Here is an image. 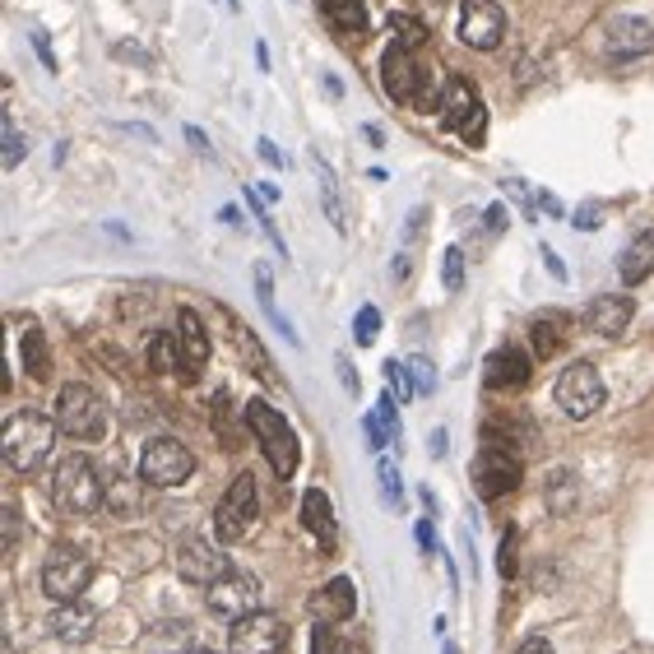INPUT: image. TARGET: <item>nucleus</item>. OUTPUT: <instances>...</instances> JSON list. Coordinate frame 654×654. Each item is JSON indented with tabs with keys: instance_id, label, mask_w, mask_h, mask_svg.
<instances>
[{
	"instance_id": "473e14b6",
	"label": "nucleus",
	"mask_w": 654,
	"mask_h": 654,
	"mask_svg": "<svg viewBox=\"0 0 654 654\" xmlns=\"http://www.w3.org/2000/svg\"><path fill=\"white\" fill-rule=\"evenodd\" d=\"M376 334H381V311L376 306H362L358 311V321H353V339L362 349H372L376 344Z\"/></svg>"
},
{
	"instance_id": "a211bd4d",
	"label": "nucleus",
	"mask_w": 654,
	"mask_h": 654,
	"mask_svg": "<svg viewBox=\"0 0 654 654\" xmlns=\"http://www.w3.org/2000/svg\"><path fill=\"white\" fill-rule=\"evenodd\" d=\"M353 608H358V594H353L349 575H334V581H325L316 594H311V613H316V622H349Z\"/></svg>"
},
{
	"instance_id": "aec40b11",
	"label": "nucleus",
	"mask_w": 654,
	"mask_h": 654,
	"mask_svg": "<svg viewBox=\"0 0 654 654\" xmlns=\"http://www.w3.org/2000/svg\"><path fill=\"white\" fill-rule=\"evenodd\" d=\"M585 325L604 339H617L626 325H632V298L622 293H608V298H594L590 311H585Z\"/></svg>"
},
{
	"instance_id": "49530a36",
	"label": "nucleus",
	"mask_w": 654,
	"mask_h": 654,
	"mask_svg": "<svg viewBox=\"0 0 654 654\" xmlns=\"http://www.w3.org/2000/svg\"><path fill=\"white\" fill-rule=\"evenodd\" d=\"M575 228H598V209H594V204L575 209Z\"/></svg>"
},
{
	"instance_id": "37998d69",
	"label": "nucleus",
	"mask_w": 654,
	"mask_h": 654,
	"mask_svg": "<svg viewBox=\"0 0 654 654\" xmlns=\"http://www.w3.org/2000/svg\"><path fill=\"white\" fill-rule=\"evenodd\" d=\"M255 149H260V159H265V163H270V168H283V153H279V149H274V140H260V144H255Z\"/></svg>"
},
{
	"instance_id": "f8f14e48",
	"label": "nucleus",
	"mask_w": 654,
	"mask_h": 654,
	"mask_svg": "<svg viewBox=\"0 0 654 654\" xmlns=\"http://www.w3.org/2000/svg\"><path fill=\"white\" fill-rule=\"evenodd\" d=\"M204 604H209V613H219L223 622H238V617L260 608V581L251 571H228L223 581H214L204 590Z\"/></svg>"
},
{
	"instance_id": "5701e85b",
	"label": "nucleus",
	"mask_w": 654,
	"mask_h": 654,
	"mask_svg": "<svg viewBox=\"0 0 654 654\" xmlns=\"http://www.w3.org/2000/svg\"><path fill=\"white\" fill-rule=\"evenodd\" d=\"M617 274H622L626 288H636V283H645L654 274V232H641V238H632V246H626L622 260H617Z\"/></svg>"
},
{
	"instance_id": "4be33fe9",
	"label": "nucleus",
	"mask_w": 654,
	"mask_h": 654,
	"mask_svg": "<svg viewBox=\"0 0 654 654\" xmlns=\"http://www.w3.org/2000/svg\"><path fill=\"white\" fill-rule=\"evenodd\" d=\"M302 525L311 530V539H316L321 547H334L339 530H334V511H330V496H325L321 487H311V492L302 496Z\"/></svg>"
},
{
	"instance_id": "ea45409f",
	"label": "nucleus",
	"mask_w": 654,
	"mask_h": 654,
	"mask_svg": "<svg viewBox=\"0 0 654 654\" xmlns=\"http://www.w3.org/2000/svg\"><path fill=\"white\" fill-rule=\"evenodd\" d=\"M539 255H543V265H547V274H553V279H557V283H562V279H566V265H562V255H557V251H553V246H543V251H539Z\"/></svg>"
},
{
	"instance_id": "cd10ccee",
	"label": "nucleus",
	"mask_w": 654,
	"mask_h": 654,
	"mask_svg": "<svg viewBox=\"0 0 654 654\" xmlns=\"http://www.w3.org/2000/svg\"><path fill=\"white\" fill-rule=\"evenodd\" d=\"M562 330H566L562 316H557V321H553V316H539L534 330H530V334H534V353H539V358H553V353L562 349Z\"/></svg>"
},
{
	"instance_id": "0eeeda50",
	"label": "nucleus",
	"mask_w": 654,
	"mask_h": 654,
	"mask_svg": "<svg viewBox=\"0 0 654 654\" xmlns=\"http://www.w3.org/2000/svg\"><path fill=\"white\" fill-rule=\"evenodd\" d=\"M93 585V562L80 553V547H57L42 566V590L57 604H74L84 590Z\"/></svg>"
},
{
	"instance_id": "c03bdc74",
	"label": "nucleus",
	"mask_w": 654,
	"mask_h": 654,
	"mask_svg": "<svg viewBox=\"0 0 654 654\" xmlns=\"http://www.w3.org/2000/svg\"><path fill=\"white\" fill-rule=\"evenodd\" d=\"M334 368H339V376H344V390H349V395H358V372L349 368V358H339Z\"/></svg>"
},
{
	"instance_id": "3c124183",
	"label": "nucleus",
	"mask_w": 654,
	"mask_h": 654,
	"mask_svg": "<svg viewBox=\"0 0 654 654\" xmlns=\"http://www.w3.org/2000/svg\"><path fill=\"white\" fill-rule=\"evenodd\" d=\"M187 140H191L200 153H209V140H204V130H200V125H187Z\"/></svg>"
},
{
	"instance_id": "58836bf2",
	"label": "nucleus",
	"mask_w": 654,
	"mask_h": 654,
	"mask_svg": "<svg viewBox=\"0 0 654 654\" xmlns=\"http://www.w3.org/2000/svg\"><path fill=\"white\" fill-rule=\"evenodd\" d=\"M413 534H417V547H423V553H436V534H432V520H417V525H413Z\"/></svg>"
},
{
	"instance_id": "c85d7f7f",
	"label": "nucleus",
	"mask_w": 654,
	"mask_h": 654,
	"mask_svg": "<svg viewBox=\"0 0 654 654\" xmlns=\"http://www.w3.org/2000/svg\"><path fill=\"white\" fill-rule=\"evenodd\" d=\"M376 479H381V496H385V506H390V511H400V506H404V487H400V469H395V460H390V455H381Z\"/></svg>"
},
{
	"instance_id": "f03ea898",
	"label": "nucleus",
	"mask_w": 654,
	"mask_h": 654,
	"mask_svg": "<svg viewBox=\"0 0 654 654\" xmlns=\"http://www.w3.org/2000/svg\"><path fill=\"white\" fill-rule=\"evenodd\" d=\"M246 427L255 432L260 451H265V460L274 469V479H293L298 460H302V446H298V432L288 427V417L265 400H251L246 404Z\"/></svg>"
},
{
	"instance_id": "dca6fc26",
	"label": "nucleus",
	"mask_w": 654,
	"mask_h": 654,
	"mask_svg": "<svg viewBox=\"0 0 654 654\" xmlns=\"http://www.w3.org/2000/svg\"><path fill=\"white\" fill-rule=\"evenodd\" d=\"M530 381V353H520L515 344H502L492 349L487 362H483V385L487 390H515Z\"/></svg>"
},
{
	"instance_id": "393cba45",
	"label": "nucleus",
	"mask_w": 654,
	"mask_h": 654,
	"mask_svg": "<svg viewBox=\"0 0 654 654\" xmlns=\"http://www.w3.org/2000/svg\"><path fill=\"white\" fill-rule=\"evenodd\" d=\"M321 14L349 38L368 33V6H362V0H321Z\"/></svg>"
},
{
	"instance_id": "5fc2aeb1",
	"label": "nucleus",
	"mask_w": 654,
	"mask_h": 654,
	"mask_svg": "<svg viewBox=\"0 0 654 654\" xmlns=\"http://www.w3.org/2000/svg\"><path fill=\"white\" fill-rule=\"evenodd\" d=\"M228 10H242V0H228Z\"/></svg>"
},
{
	"instance_id": "423d86ee",
	"label": "nucleus",
	"mask_w": 654,
	"mask_h": 654,
	"mask_svg": "<svg viewBox=\"0 0 654 654\" xmlns=\"http://www.w3.org/2000/svg\"><path fill=\"white\" fill-rule=\"evenodd\" d=\"M553 400L566 417H575V423H585V417H594L598 409H604L608 390H604V376L594 372V362H571V368L557 376V390Z\"/></svg>"
},
{
	"instance_id": "a878e982",
	"label": "nucleus",
	"mask_w": 654,
	"mask_h": 654,
	"mask_svg": "<svg viewBox=\"0 0 654 654\" xmlns=\"http://www.w3.org/2000/svg\"><path fill=\"white\" fill-rule=\"evenodd\" d=\"M255 298H260V306H265V316L274 321V330L288 339V344H298V330L283 321V311L274 306V274L265 270V265H255Z\"/></svg>"
},
{
	"instance_id": "6e6d98bb",
	"label": "nucleus",
	"mask_w": 654,
	"mask_h": 654,
	"mask_svg": "<svg viewBox=\"0 0 654 654\" xmlns=\"http://www.w3.org/2000/svg\"><path fill=\"white\" fill-rule=\"evenodd\" d=\"M195 654H219V650H195Z\"/></svg>"
},
{
	"instance_id": "9b49d317",
	"label": "nucleus",
	"mask_w": 654,
	"mask_h": 654,
	"mask_svg": "<svg viewBox=\"0 0 654 654\" xmlns=\"http://www.w3.org/2000/svg\"><path fill=\"white\" fill-rule=\"evenodd\" d=\"M515 487H520V455L502 441H487L474 460V492L483 502H492V496H506Z\"/></svg>"
},
{
	"instance_id": "6ab92c4d",
	"label": "nucleus",
	"mask_w": 654,
	"mask_h": 654,
	"mask_svg": "<svg viewBox=\"0 0 654 654\" xmlns=\"http://www.w3.org/2000/svg\"><path fill=\"white\" fill-rule=\"evenodd\" d=\"M51 636L57 641H66V645H84V641H93V632H98V613L89 608V604H61L57 613H51Z\"/></svg>"
},
{
	"instance_id": "c9c22d12",
	"label": "nucleus",
	"mask_w": 654,
	"mask_h": 654,
	"mask_svg": "<svg viewBox=\"0 0 654 654\" xmlns=\"http://www.w3.org/2000/svg\"><path fill=\"white\" fill-rule=\"evenodd\" d=\"M339 636H334V622H316L311 626V654H334Z\"/></svg>"
},
{
	"instance_id": "ddd939ff",
	"label": "nucleus",
	"mask_w": 654,
	"mask_h": 654,
	"mask_svg": "<svg viewBox=\"0 0 654 654\" xmlns=\"http://www.w3.org/2000/svg\"><path fill=\"white\" fill-rule=\"evenodd\" d=\"M506 38V14L496 0H464L460 6V42L474 51H492Z\"/></svg>"
},
{
	"instance_id": "7ed1b4c3",
	"label": "nucleus",
	"mask_w": 654,
	"mask_h": 654,
	"mask_svg": "<svg viewBox=\"0 0 654 654\" xmlns=\"http://www.w3.org/2000/svg\"><path fill=\"white\" fill-rule=\"evenodd\" d=\"M381 84L395 102H409V108H423L436 112V89L427 84V70L413 61V47L404 42H390L385 57H381Z\"/></svg>"
},
{
	"instance_id": "b1692460",
	"label": "nucleus",
	"mask_w": 654,
	"mask_h": 654,
	"mask_svg": "<svg viewBox=\"0 0 654 654\" xmlns=\"http://www.w3.org/2000/svg\"><path fill=\"white\" fill-rule=\"evenodd\" d=\"M144 650H149V654H195L191 626H187V622H159V626H149Z\"/></svg>"
},
{
	"instance_id": "8fccbe9b",
	"label": "nucleus",
	"mask_w": 654,
	"mask_h": 654,
	"mask_svg": "<svg viewBox=\"0 0 654 654\" xmlns=\"http://www.w3.org/2000/svg\"><path fill=\"white\" fill-rule=\"evenodd\" d=\"M487 228H492V232H502V228H506V209H502V204H492V209H487Z\"/></svg>"
},
{
	"instance_id": "864d4df0",
	"label": "nucleus",
	"mask_w": 654,
	"mask_h": 654,
	"mask_svg": "<svg viewBox=\"0 0 654 654\" xmlns=\"http://www.w3.org/2000/svg\"><path fill=\"white\" fill-rule=\"evenodd\" d=\"M255 66H260V74L270 70V51H265V42H255Z\"/></svg>"
},
{
	"instance_id": "f257e3e1",
	"label": "nucleus",
	"mask_w": 654,
	"mask_h": 654,
	"mask_svg": "<svg viewBox=\"0 0 654 654\" xmlns=\"http://www.w3.org/2000/svg\"><path fill=\"white\" fill-rule=\"evenodd\" d=\"M57 417H47L38 409H19L6 432H0V451H6V460L19 469V474H33V469L51 455V446H57Z\"/></svg>"
},
{
	"instance_id": "09e8293b",
	"label": "nucleus",
	"mask_w": 654,
	"mask_h": 654,
	"mask_svg": "<svg viewBox=\"0 0 654 654\" xmlns=\"http://www.w3.org/2000/svg\"><path fill=\"white\" fill-rule=\"evenodd\" d=\"M520 654H553V645H547L543 636H530L525 645H520Z\"/></svg>"
},
{
	"instance_id": "4d7b16f0",
	"label": "nucleus",
	"mask_w": 654,
	"mask_h": 654,
	"mask_svg": "<svg viewBox=\"0 0 654 654\" xmlns=\"http://www.w3.org/2000/svg\"><path fill=\"white\" fill-rule=\"evenodd\" d=\"M441 654H455V650H451V645H446V650H441Z\"/></svg>"
},
{
	"instance_id": "79ce46f5",
	"label": "nucleus",
	"mask_w": 654,
	"mask_h": 654,
	"mask_svg": "<svg viewBox=\"0 0 654 654\" xmlns=\"http://www.w3.org/2000/svg\"><path fill=\"white\" fill-rule=\"evenodd\" d=\"M33 47L42 51V61H47V70H51V74H57L61 66H57V57H51V42H47V33H33Z\"/></svg>"
},
{
	"instance_id": "de8ad7c7",
	"label": "nucleus",
	"mask_w": 654,
	"mask_h": 654,
	"mask_svg": "<svg viewBox=\"0 0 654 654\" xmlns=\"http://www.w3.org/2000/svg\"><path fill=\"white\" fill-rule=\"evenodd\" d=\"M14 539H19V515L14 506H6V547H14Z\"/></svg>"
},
{
	"instance_id": "72a5a7b5",
	"label": "nucleus",
	"mask_w": 654,
	"mask_h": 654,
	"mask_svg": "<svg viewBox=\"0 0 654 654\" xmlns=\"http://www.w3.org/2000/svg\"><path fill=\"white\" fill-rule=\"evenodd\" d=\"M441 283H446V293H460L464 288V251L451 246L446 255H441Z\"/></svg>"
},
{
	"instance_id": "f3484780",
	"label": "nucleus",
	"mask_w": 654,
	"mask_h": 654,
	"mask_svg": "<svg viewBox=\"0 0 654 654\" xmlns=\"http://www.w3.org/2000/svg\"><path fill=\"white\" fill-rule=\"evenodd\" d=\"M177 344H181V372L195 376L204 372V362H209V334L200 325V316L191 306H181L177 311Z\"/></svg>"
},
{
	"instance_id": "39448f33",
	"label": "nucleus",
	"mask_w": 654,
	"mask_h": 654,
	"mask_svg": "<svg viewBox=\"0 0 654 654\" xmlns=\"http://www.w3.org/2000/svg\"><path fill=\"white\" fill-rule=\"evenodd\" d=\"M57 427L66 432V436H74V441H98L102 432H108V404H102L89 385H80V381H70L61 395H57Z\"/></svg>"
},
{
	"instance_id": "4c0bfd02",
	"label": "nucleus",
	"mask_w": 654,
	"mask_h": 654,
	"mask_svg": "<svg viewBox=\"0 0 654 654\" xmlns=\"http://www.w3.org/2000/svg\"><path fill=\"white\" fill-rule=\"evenodd\" d=\"M502 575L506 581L515 575V530H506V539H502Z\"/></svg>"
},
{
	"instance_id": "2f4dec72",
	"label": "nucleus",
	"mask_w": 654,
	"mask_h": 654,
	"mask_svg": "<svg viewBox=\"0 0 654 654\" xmlns=\"http://www.w3.org/2000/svg\"><path fill=\"white\" fill-rule=\"evenodd\" d=\"M390 33H395V42H404V47H423L427 42L423 19H413V14H395V19H390Z\"/></svg>"
},
{
	"instance_id": "4468645a",
	"label": "nucleus",
	"mask_w": 654,
	"mask_h": 654,
	"mask_svg": "<svg viewBox=\"0 0 654 654\" xmlns=\"http://www.w3.org/2000/svg\"><path fill=\"white\" fill-rule=\"evenodd\" d=\"M279 645H283V617H274L265 608L238 617V622H232V632H228V650L232 654H274Z\"/></svg>"
},
{
	"instance_id": "c756f323",
	"label": "nucleus",
	"mask_w": 654,
	"mask_h": 654,
	"mask_svg": "<svg viewBox=\"0 0 654 654\" xmlns=\"http://www.w3.org/2000/svg\"><path fill=\"white\" fill-rule=\"evenodd\" d=\"M23 368H29V376H47V339H42V330H29L23 334Z\"/></svg>"
},
{
	"instance_id": "412c9836",
	"label": "nucleus",
	"mask_w": 654,
	"mask_h": 654,
	"mask_svg": "<svg viewBox=\"0 0 654 654\" xmlns=\"http://www.w3.org/2000/svg\"><path fill=\"white\" fill-rule=\"evenodd\" d=\"M608 51L617 61L626 57H645V51H654V29L645 19H613L608 23Z\"/></svg>"
},
{
	"instance_id": "6e6552de",
	"label": "nucleus",
	"mask_w": 654,
	"mask_h": 654,
	"mask_svg": "<svg viewBox=\"0 0 654 654\" xmlns=\"http://www.w3.org/2000/svg\"><path fill=\"white\" fill-rule=\"evenodd\" d=\"M195 474V455L172 436H153L140 451V479L153 487H177Z\"/></svg>"
},
{
	"instance_id": "a19ab883",
	"label": "nucleus",
	"mask_w": 654,
	"mask_h": 654,
	"mask_svg": "<svg viewBox=\"0 0 654 654\" xmlns=\"http://www.w3.org/2000/svg\"><path fill=\"white\" fill-rule=\"evenodd\" d=\"M112 57H121V61H144V66H149L144 51H140V47H130V42H117V47H112Z\"/></svg>"
},
{
	"instance_id": "2eb2a0df",
	"label": "nucleus",
	"mask_w": 654,
	"mask_h": 654,
	"mask_svg": "<svg viewBox=\"0 0 654 654\" xmlns=\"http://www.w3.org/2000/svg\"><path fill=\"white\" fill-rule=\"evenodd\" d=\"M177 571H181V581H187V585H214V581H223V575L232 571V562H228V553H219V547L214 543H209V539H187V543H181L177 547Z\"/></svg>"
},
{
	"instance_id": "9d476101",
	"label": "nucleus",
	"mask_w": 654,
	"mask_h": 654,
	"mask_svg": "<svg viewBox=\"0 0 654 654\" xmlns=\"http://www.w3.org/2000/svg\"><path fill=\"white\" fill-rule=\"evenodd\" d=\"M441 112H446V130H455V135L464 144H483L487 135V112H483V102L474 93V84L469 80H446V98H441Z\"/></svg>"
},
{
	"instance_id": "e433bc0d",
	"label": "nucleus",
	"mask_w": 654,
	"mask_h": 654,
	"mask_svg": "<svg viewBox=\"0 0 654 654\" xmlns=\"http://www.w3.org/2000/svg\"><path fill=\"white\" fill-rule=\"evenodd\" d=\"M23 159V135H19V125L6 117V168H19Z\"/></svg>"
},
{
	"instance_id": "f704fd0d",
	"label": "nucleus",
	"mask_w": 654,
	"mask_h": 654,
	"mask_svg": "<svg viewBox=\"0 0 654 654\" xmlns=\"http://www.w3.org/2000/svg\"><path fill=\"white\" fill-rule=\"evenodd\" d=\"M404 368H409V376L417 385V395H432V390H436V368H432V362L427 358H409Z\"/></svg>"
},
{
	"instance_id": "603ef678",
	"label": "nucleus",
	"mask_w": 654,
	"mask_h": 654,
	"mask_svg": "<svg viewBox=\"0 0 654 654\" xmlns=\"http://www.w3.org/2000/svg\"><path fill=\"white\" fill-rule=\"evenodd\" d=\"M362 135H368V144H372V149H381V144H385V130H381V125H362Z\"/></svg>"
},
{
	"instance_id": "1a4fd4ad",
	"label": "nucleus",
	"mask_w": 654,
	"mask_h": 654,
	"mask_svg": "<svg viewBox=\"0 0 654 654\" xmlns=\"http://www.w3.org/2000/svg\"><path fill=\"white\" fill-rule=\"evenodd\" d=\"M255 511H260V502H255V474H238V479H232V487L223 492L219 511H214V534H219V543L246 539L251 525H255Z\"/></svg>"
},
{
	"instance_id": "bb28decb",
	"label": "nucleus",
	"mask_w": 654,
	"mask_h": 654,
	"mask_svg": "<svg viewBox=\"0 0 654 654\" xmlns=\"http://www.w3.org/2000/svg\"><path fill=\"white\" fill-rule=\"evenodd\" d=\"M149 368L163 372V376L181 372V344H177V334H153L149 339Z\"/></svg>"
},
{
	"instance_id": "20e7f679",
	"label": "nucleus",
	"mask_w": 654,
	"mask_h": 654,
	"mask_svg": "<svg viewBox=\"0 0 654 654\" xmlns=\"http://www.w3.org/2000/svg\"><path fill=\"white\" fill-rule=\"evenodd\" d=\"M51 492H57V506L66 515H93L102 506V479L89 455H66L57 464V479H51Z\"/></svg>"
},
{
	"instance_id": "a18cd8bd",
	"label": "nucleus",
	"mask_w": 654,
	"mask_h": 654,
	"mask_svg": "<svg viewBox=\"0 0 654 654\" xmlns=\"http://www.w3.org/2000/svg\"><path fill=\"white\" fill-rule=\"evenodd\" d=\"M446 446H451V436H446V432H441V427H436V432H432V441H427V451H432V460H441V455H446Z\"/></svg>"
},
{
	"instance_id": "7c9ffc66",
	"label": "nucleus",
	"mask_w": 654,
	"mask_h": 654,
	"mask_svg": "<svg viewBox=\"0 0 654 654\" xmlns=\"http://www.w3.org/2000/svg\"><path fill=\"white\" fill-rule=\"evenodd\" d=\"M385 381H390V395H395L400 404H413L417 400V385H413L404 362H385Z\"/></svg>"
}]
</instances>
